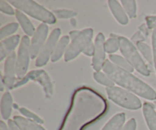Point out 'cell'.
I'll list each match as a JSON object with an SVG mask.
<instances>
[{
    "instance_id": "obj_15",
    "label": "cell",
    "mask_w": 156,
    "mask_h": 130,
    "mask_svg": "<svg viewBox=\"0 0 156 130\" xmlns=\"http://www.w3.org/2000/svg\"><path fill=\"white\" fill-rule=\"evenodd\" d=\"M13 108V98L9 91H6L2 95L0 104L2 118L5 120H9Z\"/></svg>"
},
{
    "instance_id": "obj_29",
    "label": "cell",
    "mask_w": 156,
    "mask_h": 130,
    "mask_svg": "<svg viewBox=\"0 0 156 130\" xmlns=\"http://www.w3.org/2000/svg\"><path fill=\"white\" fill-rule=\"evenodd\" d=\"M19 112L27 119H30V120L34 121V122H37L39 124H44V121L43 120V119H41L38 115H37L36 113H33L32 111L29 110L28 109L25 108V107H21L19 108Z\"/></svg>"
},
{
    "instance_id": "obj_10",
    "label": "cell",
    "mask_w": 156,
    "mask_h": 130,
    "mask_svg": "<svg viewBox=\"0 0 156 130\" xmlns=\"http://www.w3.org/2000/svg\"><path fill=\"white\" fill-rule=\"evenodd\" d=\"M48 25L45 23H41L35 31L34 34L30 40V51L31 59L37 58L41 49L47 40L48 36Z\"/></svg>"
},
{
    "instance_id": "obj_1",
    "label": "cell",
    "mask_w": 156,
    "mask_h": 130,
    "mask_svg": "<svg viewBox=\"0 0 156 130\" xmlns=\"http://www.w3.org/2000/svg\"><path fill=\"white\" fill-rule=\"evenodd\" d=\"M106 100L92 89L81 87L73 96L72 106L59 130H82L105 115Z\"/></svg>"
},
{
    "instance_id": "obj_27",
    "label": "cell",
    "mask_w": 156,
    "mask_h": 130,
    "mask_svg": "<svg viewBox=\"0 0 156 130\" xmlns=\"http://www.w3.org/2000/svg\"><path fill=\"white\" fill-rule=\"evenodd\" d=\"M18 27H19V24L17 22H12L5 25L4 27L2 28L0 31V40L2 41L13 35L18 31Z\"/></svg>"
},
{
    "instance_id": "obj_8",
    "label": "cell",
    "mask_w": 156,
    "mask_h": 130,
    "mask_svg": "<svg viewBox=\"0 0 156 130\" xmlns=\"http://www.w3.org/2000/svg\"><path fill=\"white\" fill-rule=\"evenodd\" d=\"M30 45V41L29 37L27 35L23 36L19 44L16 58V75L17 77L20 80L24 78L27 74L30 59H31Z\"/></svg>"
},
{
    "instance_id": "obj_21",
    "label": "cell",
    "mask_w": 156,
    "mask_h": 130,
    "mask_svg": "<svg viewBox=\"0 0 156 130\" xmlns=\"http://www.w3.org/2000/svg\"><path fill=\"white\" fill-rule=\"evenodd\" d=\"M109 59L110 61L112 62L114 65L126 70V71L129 72V73H133L134 71V68L133 67V66L128 62L127 60L124 57L114 54L109 55Z\"/></svg>"
},
{
    "instance_id": "obj_13",
    "label": "cell",
    "mask_w": 156,
    "mask_h": 130,
    "mask_svg": "<svg viewBox=\"0 0 156 130\" xmlns=\"http://www.w3.org/2000/svg\"><path fill=\"white\" fill-rule=\"evenodd\" d=\"M21 43L20 35H15L2 40L0 42V61H3L9 54L14 52L18 44Z\"/></svg>"
},
{
    "instance_id": "obj_12",
    "label": "cell",
    "mask_w": 156,
    "mask_h": 130,
    "mask_svg": "<svg viewBox=\"0 0 156 130\" xmlns=\"http://www.w3.org/2000/svg\"><path fill=\"white\" fill-rule=\"evenodd\" d=\"M16 58L17 55L15 51L9 54L6 58L4 65V73H3V80H4L5 87L9 90L15 88V77L16 75Z\"/></svg>"
},
{
    "instance_id": "obj_32",
    "label": "cell",
    "mask_w": 156,
    "mask_h": 130,
    "mask_svg": "<svg viewBox=\"0 0 156 130\" xmlns=\"http://www.w3.org/2000/svg\"><path fill=\"white\" fill-rule=\"evenodd\" d=\"M136 121L134 118H131L123 127V130H136Z\"/></svg>"
},
{
    "instance_id": "obj_6",
    "label": "cell",
    "mask_w": 156,
    "mask_h": 130,
    "mask_svg": "<svg viewBox=\"0 0 156 130\" xmlns=\"http://www.w3.org/2000/svg\"><path fill=\"white\" fill-rule=\"evenodd\" d=\"M93 35H94V31L91 28L81 31L79 35L70 41L67 47V50L64 55V60L66 62L73 61L81 53H83L87 46L92 41Z\"/></svg>"
},
{
    "instance_id": "obj_36",
    "label": "cell",
    "mask_w": 156,
    "mask_h": 130,
    "mask_svg": "<svg viewBox=\"0 0 156 130\" xmlns=\"http://www.w3.org/2000/svg\"><path fill=\"white\" fill-rule=\"evenodd\" d=\"M80 32L77 30H74V31H72V32H69V38L72 40H73L74 38H76L78 35H79Z\"/></svg>"
},
{
    "instance_id": "obj_31",
    "label": "cell",
    "mask_w": 156,
    "mask_h": 130,
    "mask_svg": "<svg viewBox=\"0 0 156 130\" xmlns=\"http://www.w3.org/2000/svg\"><path fill=\"white\" fill-rule=\"evenodd\" d=\"M146 38H147V36L144 35L141 31L139 30L138 32H136L133 35L132 38H131V41L136 44L139 42H143L144 41H146Z\"/></svg>"
},
{
    "instance_id": "obj_39",
    "label": "cell",
    "mask_w": 156,
    "mask_h": 130,
    "mask_svg": "<svg viewBox=\"0 0 156 130\" xmlns=\"http://www.w3.org/2000/svg\"><path fill=\"white\" fill-rule=\"evenodd\" d=\"M155 18H156V16H155Z\"/></svg>"
},
{
    "instance_id": "obj_7",
    "label": "cell",
    "mask_w": 156,
    "mask_h": 130,
    "mask_svg": "<svg viewBox=\"0 0 156 130\" xmlns=\"http://www.w3.org/2000/svg\"><path fill=\"white\" fill-rule=\"evenodd\" d=\"M37 82L42 87L45 96L47 98L52 97L53 94V85L48 73L44 70H34L26 74V76L21 80L17 81L15 88L21 87L27 84L29 81Z\"/></svg>"
},
{
    "instance_id": "obj_17",
    "label": "cell",
    "mask_w": 156,
    "mask_h": 130,
    "mask_svg": "<svg viewBox=\"0 0 156 130\" xmlns=\"http://www.w3.org/2000/svg\"><path fill=\"white\" fill-rule=\"evenodd\" d=\"M15 17H16L18 23L22 28L23 31L26 34V35L28 37L33 36L36 29H35L34 26L32 24L31 21H30V19L27 18V15L21 11L16 9L15 10Z\"/></svg>"
},
{
    "instance_id": "obj_4",
    "label": "cell",
    "mask_w": 156,
    "mask_h": 130,
    "mask_svg": "<svg viewBox=\"0 0 156 130\" xmlns=\"http://www.w3.org/2000/svg\"><path fill=\"white\" fill-rule=\"evenodd\" d=\"M118 38L120 41V50L123 56L137 72L143 76H149L150 75V70L139 53L136 46L125 37L119 36Z\"/></svg>"
},
{
    "instance_id": "obj_35",
    "label": "cell",
    "mask_w": 156,
    "mask_h": 130,
    "mask_svg": "<svg viewBox=\"0 0 156 130\" xmlns=\"http://www.w3.org/2000/svg\"><path fill=\"white\" fill-rule=\"evenodd\" d=\"M139 28H140V31H141L144 35L148 36V35H149V28L146 26V24H143L141 26H140Z\"/></svg>"
},
{
    "instance_id": "obj_34",
    "label": "cell",
    "mask_w": 156,
    "mask_h": 130,
    "mask_svg": "<svg viewBox=\"0 0 156 130\" xmlns=\"http://www.w3.org/2000/svg\"><path fill=\"white\" fill-rule=\"evenodd\" d=\"M8 126H9V130H21V128L16 125L15 121L12 120V119L8 120Z\"/></svg>"
},
{
    "instance_id": "obj_25",
    "label": "cell",
    "mask_w": 156,
    "mask_h": 130,
    "mask_svg": "<svg viewBox=\"0 0 156 130\" xmlns=\"http://www.w3.org/2000/svg\"><path fill=\"white\" fill-rule=\"evenodd\" d=\"M147 24L149 28H153L152 32V52H153V62L154 66H155V71H156V18L155 16L148 17L147 18Z\"/></svg>"
},
{
    "instance_id": "obj_24",
    "label": "cell",
    "mask_w": 156,
    "mask_h": 130,
    "mask_svg": "<svg viewBox=\"0 0 156 130\" xmlns=\"http://www.w3.org/2000/svg\"><path fill=\"white\" fill-rule=\"evenodd\" d=\"M139 51L143 54L145 59L149 62V64L152 65L153 62V52H152V48L148 45L147 44L144 42H139L136 44Z\"/></svg>"
},
{
    "instance_id": "obj_5",
    "label": "cell",
    "mask_w": 156,
    "mask_h": 130,
    "mask_svg": "<svg viewBox=\"0 0 156 130\" xmlns=\"http://www.w3.org/2000/svg\"><path fill=\"white\" fill-rule=\"evenodd\" d=\"M108 98L114 103L130 110H140L142 102L140 98L132 92L120 87H108L106 89Z\"/></svg>"
},
{
    "instance_id": "obj_26",
    "label": "cell",
    "mask_w": 156,
    "mask_h": 130,
    "mask_svg": "<svg viewBox=\"0 0 156 130\" xmlns=\"http://www.w3.org/2000/svg\"><path fill=\"white\" fill-rule=\"evenodd\" d=\"M94 79L96 82H98V84H101V85L105 86L108 87H114V82L111 80V78L108 76L107 73H105V72L102 71H98L94 72Z\"/></svg>"
},
{
    "instance_id": "obj_33",
    "label": "cell",
    "mask_w": 156,
    "mask_h": 130,
    "mask_svg": "<svg viewBox=\"0 0 156 130\" xmlns=\"http://www.w3.org/2000/svg\"><path fill=\"white\" fill-rule=\"evenodd\" d=\"M94 49H95V47H94V43L91 41L88 46H87L86 48L85 49V50L83 51V54L86 56L88 57H93L94 54Z\"/></svg>"
},
{
    "instance_id": "obj_14",
    "label": "cell",
    "mask_w": 156,
    "mask_h": 130,
    "mask_svg": "<svg viewBox=\"0 0 156 130\" xmlns=\"http://www.w3.org/2000/svg\"><path fill=\"white\" fill-rule=\"evenodd\" d=\"M111 13L115 19L122 25H126L129 23V17L123 9L122 5L117 0H109L108 2Z\"/></svg>"
},
{
    "instance_id": "obj_30",
    "label": "cell",
    "mask_w": 156,
    "mask_h": 130,
    "mask_svg": "<svg viewBox=\"0 0 156 130\" xmlns=\"http://www.w3.org/2000/svg\"><path fill=\"white\" fill-rule=\"evenodd\" d=\"M9 2L3 1L1 0L0 1V11L2 13L6 14L9 15H15V10L13 9L10 4H9Z\"/></svg>"
},
{
    "instance_id": "obj_2",
    "label": "cell",
    "mask_w": 156,
    "mask_h": 130,
    "mask_svg": "<svg viewBox=\"0 0 156 130\" xmlns=\"http://www.w3.org/2000/svg\"><path fill=\"white\" fill-rule=\"evenodd\" d=\"M102 70L111 78L114 84L121 88L129 90L144 99L156 100V92L153 88L133 75L132 73L114 65L110 60H106Z\"/></svg>"
},
{
    "instance_id": "obj_9",
    "label": "cell",
    "mask_w": 156,
    "mask_h": 130,
    "mask_svg": "<svg viewBox=\"0 0 156 130\" xmlns=\"http://www.w3.org/2000/svg\"><path fill=\"white\" fill-rule=\"evenodd\" d=\"M60 35L61 30L59 28L53 29L52 31V32L47 38V41L44 44V47L41 49L39 55L37 58L36 62H35L37 67H41L43 66H45L49 61V60L51 59L55 47H56L59 40L60 39L59 38Z\"/></svg>"
},
{
    "instance_id": "obj_28",
    "label": "cell",
    "mask_w": 156,
    "mask_h": 130,
    "mask_svg": "<svg viewBox=\"0 0 156 130\" xmlns=\"http://www.w3.org/2000/svg\"><path fill=\"white\" fill-rule=\"evenodd\" d=\"M53 13L56 18H61V19L73 18L77 15V12L71 9H56L53 11Z\"/></svg>"
},
{
    "instance_id": "obj_38",
    "label": "cell",
    "mask_w": 156,
    "mask_h": 130,
    "mask_svg": "<svg viewBox=\"0 0 156 130\" xmlns=\"http://www.w3.org/2000/svg\"><path fill=\"white\" fill-rule=\"evenodd\" d=\"M155 106H156V100L155 101Z\"/></svg>"
},
{
    "instance_id": "obj_16",
    "label": "cell",
    "mask_w": 156,
    "mask_h": 130,
    "mask_svg": "<svg viewBox=\"0 0 156 130\" xmlns=\"http://www.w3.org/2000/svg\"><path fill=\"white\" fill-rule=\"evenodd\" d=\"M143 113L149 130H156V112L154 106L150 102H144Z\"/></svg>"
},
{
    "instance_id": "obj_3",
    "label": "cell",
    "mask_w": 156,
    "mask_h": 130,
    "mask_svg": "<svg viewBox=\"0 0 156 130\" xmlns=\"http://www.w3.org/2000/svg\"><path fill=\"white\" fill-rule=\"evenodd\" d=\"M9 2L24 14L43 23L53 24L56 22V18L53 12L33 0H9Z\"/></svg>"
},
{
    "instance_id": "obj_23",
    "label": "cell",
    "mask_w": 156,
    "mask_h": 130,
    "mask_svg": "<svg viewBox=\"0 0 156 130\" xmlns=\"http://www.w3.org/2000/svg\"><path fill=\"white\" fill-rule=\"evenodd\" d=\"M120 3L129 18H136L137 7L136 2L135 0H122Z\"/></svg>"
},
{
    "instance_id": "obj_22",
    "label": "cell",
    "mask_w": 156,
    "mask_h": 130,
    "mask_svg": "<svg viewBox=\"0 0 156 130\" xmlns=\"http://www.w3.org/2000/svg\"><path fill=\"white\" fill-rule=\"evenodd\" d=\"M119 36L114 35L111 34V38H108L105 41V48L106 53L110 54H114V53L117 52L120 49V41H119Z\"/></svg>"
},
{
    "instance_id": "obj_18",
    "label": "cell",
    "mask_w": 156,
    "mask_h": 130,
    "mask_svg": "<svg viewBox=\"0 0 156 130\" xmlns=\"http://www.w3.org/2000/svg\"><path fill=\"white\" fill-rule=\"evenodd\" d=\"M70 43V38L69 36L67 35H64L62 36L60 39L58 41L57 44H56L55 50L53 51V55L51 57V61L52 62H56L59 61L62 56H64L66 54V51L67 50L69 44Z\"/></svg>"
},
{
    "instance_id": "obj_19",
    "label": "cell",
    "mask_w": 156,
    "mask_h": 130,
    "mask_svg": "<svg viewBox=\"0 0 156 130\" xmlns=\"http://www.w3.org/2000/svg\"><path fill=\"white\" fill-rule=\"evenodd\" d=\"M13 120L21 130H46L41 124L23 116H15Z\"/></svg>"
},
{
    "instance_id": "obj_20",
    "label": "cell",
    "mask_w": 156,
    "mask_h": 130,
    "mask_svg": "<svg viewBox=\"0 0 156 130\" xmlns=\"http://www.w3.org/2000/svg\"><path fill=\"white\" fill-rule=\"evenodd\" d=\"M126 121L124 113H119L114 115L102 128L101 130H123Z\"/></svg>"
},
{
    "instance_id": "obj_37",
    "label": "cell",
    "mask_w": 156,
    "mask_h": 130,
    "mask_svg": "<svg viewBox=\"0 0 156 130\" xmlns=\"http://www.w3.org/2000/svg\"><path fill=\"white\" fill-rule=\"evenodd\" d=\"M0 130H9V126L2 120L0 122Z\"/></svg>"
},
{
    "instance_id": "obj_11",
    "label": "cell",
    "mask_w": 156,
    "mask_h": 130,
    "mask_svg": "<svg viewBox=\"0 0 156 130\" xmlns=\"http://www.w3.org/2000/svg\"><path fill=\"white\" fill-rule=\"evenodd\" d=\"M94 54L92 57L91 65L95 72L101 71L103 69L106 61V51L105 48V37L103 33L99 32L94 39Z\"/></svg>"
}]
</instances>
